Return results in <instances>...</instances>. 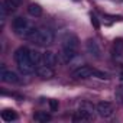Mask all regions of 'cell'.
Instances as JSON below:
<instances>
[{
	"label": "cell",
	"instance_id": "obj_5",
	"mask_svg": "<svg viewBox=\"0 0 123 123\" xmlns=\"http://www.w3.org/2000/svg\"><path fill=\"white\" fill-rule=\"evenodd\" d=\"M18 2L16 0H3L2 6H0V12H2V25L5 23L7 15H12L13 12H16L18 9Z\"/></svg>",
	"mask_w": 123,
	"mask_h": 123
},
{
	"label": "cell",
	"instance_id": "obj_4",
	"mask_svg": "<svg viewBox=\"0 0 123 123\" xmlns=\"http://www.w3.org/2000/svg\"><path fill=\"white\" fill-rule=\"evenodd\" d=\"M94 74H96V70L94 68H91L88 65H81V67H78V68H75L73 71L71 77L75 78V80H87V78L93 77Z\"/></svg>",
	"mask_w": 123,
	"mask_h": 123
},
{
	"label": "cell",
	"instance_id": "obj_15",
	"mask_svg": "<svg viewBox=\"0 0 123 123\" xmlns=\"http://www.w3.org/2000/svg\"><path fill=\"white\" fill-rule=\"evenodd\" d=\"M2 119L5 122H15V120H18V113L12 109H5L2 111Z\"/></svg>",
	"mask_w": 123,
	"mask_h": 123
},
{
	"label": "cell",
	"instance_id": "obj_9",
	"mask_svg": "<svg viewBox=\"0 0 123 123\" xmlns=\"http://www.w3.org/2000/svg\"><path fill=\"white\" fill-rule=\"evenodd\" d=\"M93 117H94L93 110H88V109L81 107L78 111L74 113L73 120H74V122H90V120H93Z\"/></svg>",
	"mask_w": 123,
	"mask_h": 123
},
{
	"label": "cell",
	"instance_id": "obj_12",
	"mask_svg": "<svg viewBox=\"0 0 123 123\" xmlns=\"http://www.w3.org/2000/svg\"><path fill=\"white\" fill-rule=\"evenodd\" d=\"M42 62H43L45 65L51 67V68H55L56 64H58V58H56V55H55L54 52L46 51V52L42 54Z\"/></svg>",
	"mask_w": 123,
	"mask_h": 123
},
{
	"label": "cell",
	"instance_id": "obj_14",
	"mask_svg": "<svg viewBox=\"0 0 123 123\" xmlns=\"http://www.w3.org/2000/svg\"><path fill=\"white\" fill-rule=\"evenodd\" d=\"M111 54L114 58L123 56V39H114L113 46H111Z\"/></svg>",
	"mask_w": 123,
	"mask_h": 123
},
{
	"label": "cell",
	"instance_id": "obj_19",
	"mask_svg": "<svg viewBox=\"0 0 123 123\" xmlns=\"http://www.w3.org/2000/svg\"><path fill=\"white\" fill-rule=\"evenodd\" d=\"M48 104H49L51 111H56V110H58V106H59L58 100H49V101H48Z\"/></svg>",
	"mask_w": 123,
	"mask_h": 123
},
{
	"label": "cell",
	"instance_id": "obj_8",
	"mask_svg": "<svg viewBox=\"0 0 123 123\" xmlns=\"http://www.w3.org/2000/svg\"><path fill=\"white\" fill-rule=\"evenodd\" d=\"M35 71H36V74H38L41 78H43V80H49V78H52V77L55 75L54 68H51V67L45 65L42 61L36 64V70H35Z\"/></svg>",
	"mask_w": 123,
	"mask_h": 123
},
{
	"label": "cell",
	"instance_id": "obj_1",
	"mask_svg": "<svg viewBox=\"0 0 123 123\" xmlns=\"http://www.w3.org/2000/svg\"><path fill=\"white\" fill-rule=\"evenodd\" d=\"M15 61H16L19 71L23 75H29L36 70V65L32 59V55H31V49L26 46H20L15 51Z\"/></svg>",
	"mask_w": 123,
	"mask_h": 123
},
{
	"label": "cell",
	"instance_id": "obj_6",
	"mask_svg": "<svg viewBox=\"0 0 123 123\" xmlns=\"http://www.w3.org/2000/svg\"><path fill=\"white\" fill-rule=\"evenodd\" d=\"M96 111H97V114H98L100 117L109 119V117H111V116L114 114V107H113V104L109 103V101H100V103H97V106H96Z\"/></svg>",
	"mask_w": 123,
	"mask_h": 123
},
{
	"label": "cell",
	"instance_id": "obj_18",
	"mask_svg": "<svg viewBox=\"0 0 123 123\" xmlns=\"http://www.w3.org/2000/svg\"><path fill=\"white\" fill-rule=\"evenodd\" d=\"M116 100L123 104V86H120L117 88V91H116Z\"/></svg>",
	"mask_w": 123,
	"mask_h": 123
},
{
	"label": "cell",
	"instance_id": "obj_7",
	"mask_svg": "<svg viewBox=\"0 0 123 123\" xmlns=\"http://www.w3.org/2000/svg\"><path fill=\"white\" fill-rule=\"evenodd\" d=\"M0 80H2L3 83H6V84H16V83H19L18 74L10 71V70H7L5 65H2V68H0Z\"/></svg>",
	"mask_w": 123,
	"mask_h": 123
},
{
	"label": "cell",
	"instance_id": "obj_2",
	"mask_svg": "<svg viewBox=\"0 0 123 123\" xmlns=\"http://www.w3.org/2000/svg\"><path fill=\"white\" fill-rule=\"evenodd\" d=\"M54 32L48 28H39V29H35L32 32V35L28 38L31 42L39 45V46H46V45H51L54 42Z\"/></svg>",
	"mask_w": 123,
	"mask_h": 123
},
{
	"label": "cell",
	"instance_id": "obj_16",
	"mask_svg": "<svg viewBox=\"0 0 123 123\" xmlns=\"http://www.w3.org/2000/svg\"><path fill=\"white\" fill-rule=\"evenodd\" d=\"M33 120L38 123H46V122H51V114H48L46 111H36L33 114Z\"/></svg>",
	"mask_w": 123,
	"mask_h": 123
},
{
	"label": "cell",
	"instance_id": "obj_21",
	"mask_svg": "<svg viewBox=\"0 0 123 123\" xmlns=\"http://www.w3.org/2000/svg\"><path fill=\"white\" fill-rule=\"evenodd\" d=\"M122 80H123V73H122Z\"/></svg>",
	"mask_w": 123,
	"mask_h": 123
},
{
	"label": "cell",
	"instance_id": "obj_10",
	"mask_svg": "<svg viewBox=\"0 0 123 123\" xmlns=\"http://www.w3.org/2000/svg\"><path fill=\"white\" fill-rule=\"evenodd\" d=\"M62 48L77 51V48H78V38L74 33H67L64 36V39H62Z\"/></svg>",
	"mask_w": 123,
	"mask_h": 123
},
{
	"label": "cell",
	"instance_id": "obj_17",
	"mask_svg": "<svg viewBox=\"0 0 123 123\" xmlns=\"http://www.w3.org/2000/svg\"><path fill=\"white\" fill-rule=\"evenodd\" d=\"M28 13L31 16H33V18H39L42 15V7L39 5H36V3H31L28 6Z\"/></svg>",
	"mask_w": 123,
	"mask_h": 123
},
{
	"label": "cell",
	"instance_id": "obj_13",
	"mask_svg": "<svg viewBox=\"0 0 123 123\" xmlns=\"http://www.w3.org/2000/svg\"><path fill=\"white\" fill-rule=\"evenodd\" d=\"M86 46H87V52L90 55H93L94 58H100V46L94 39H88Z\"/></svg>",
	"mask_w": 123,
	"mask_h": 123
},
{
	"label": "cell",
	"instance_id": "obj_3",
	"mask_svg": "<svg viewBox=\"0 0 123 123\" xmlns=\"http://www.w3.org/2000/svg\"><path fill=\"white\" fill-rule=\"evenodd\" d=\"M12 28H13V32H15L18 36L25 38V39H28V38L32 35V32L35 31V28H33L25 18H20V16L13 19Z\"/></svg>",
	"mask_w": 123,
	"mask_h": 123
},
{
	"label": "cell",
	"instance_id": "obj_20",
	"mask_svg": "<svg viewBox=\"0 0 123 123\" xmlns=\"http://www.w3.org/2000/svg\"><path fill=\"white\" fill-rule=\"evenodd\" d=\"M91 25L96 28V29H100V23H98V19L96 16H91Z\"/></svg>",
	"mask_w": 123,
	"mask_h": 123
},
{
	"label": "cell",
	"instance_id": "obj_11",
	"mask_svg": "<svg viewBox=\"0 0 123 123\" xmlns=\"http://www.w3.org/2000/svg\"><path fill=\"white\" fill-rule=\"evenodd\" d=\"M77 51H73V49H67V48H61L59 54H58V59H59V62H62V64H68L71 62V61L74 59Z\"/></svg>",
	"mask_w": 123,
	"mask_h": 123
}]
</instances>
